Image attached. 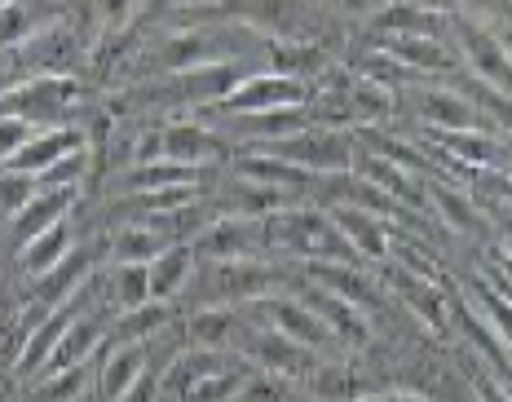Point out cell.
<instances>
[{"instance_id": "cell-1", "label": "cell", "mask_w": 512, "mask_h": 402, "mask_svg": "<svg viewBox=\"0 0 512 402\" xmlns=\"http://www.w3.org/2000/svg\"><path fill=\"white\" fill-rule=\"evenodd\" d=\"M256 380V367L239 349L181 345L159 372L155 402H239Z\"/></svg>"}, {"instance_id": "cell-2", "label": "cell", "mask_w": 512, "mask_h": 402, "mask_svg": "<svg viewBox=\"0 0 512 402\" xmlns=\"http://www.w3.org/2000/svg\"><path fill=\"white\" fill-rule=\"evenodd\" d=\"M296 270L279 266L270 257H256V261H199L195 279L190 288L181 292V301L195 310V305H252L265 301V296H279L283 283H292Z\"/></svg>"}, {"instance_id": "cell-3", "label": "cell", "mask_w": 512, "mask_h": 402, "mask_svg": "<svg viewBox=\"0 0 512 402\" xmlns=\"http://www.w3.org/2000/svg\"><path fill=\"white\" fill-rule=\"evenodd\" d=\"M265 235H270V257H287L296 266H309V261H358L362 266V257L349 248L327 208L292 204L283 213H270Z\"/></svg>"}, {"instance_id": "cell-4", "label": "cell", "mask_w": 512, "mask_h": 402, "mask_svg": "<svg viewBox=\"0 0 512 402\" xmlns=\"http://www.w3.org/2000/svg\"><path fill=\"white\" fill-rule=\"evenodd\" d=\"M256 151H270L279 160L305 168V173H349L358 164V142L354 129H327V124H305L292 137L265 142Z\"/></svg>"}, {"instance_id": "cell-5", "label": "cell", "mask_w": 512, "mask_h": 402, "mask_svg": "<svg viewBox=\"0 0 512 402\" xmlns=\"http://www.w3.org/2000/svg\"><path fill=\"white\" fill-rule=\"evenodd\" d=\"M84 49H89V36H80L71 23H49L36 27L23 45L9 49V62H14L23 76H80Z\"/></svg>"}, {"instance_id": "cell-6", "label": "cell", "mask_w": 512, "mask_h": 402, "mask_svg": "<svg viewBox=\"0 0 512 402\" xmlns=\"http://www.w3.org/2000/svg\"><path fill=\"white\" fill-rule=\"evenodd\" d=\"M398 107H407L429 133H455V129H490L482 111L455 89L451 80H415L398 89Z\"/></svg>"}, {"instance_id": "cell-7", "label": "cell", "mask_w": 512, "mask_h": 402, "mask_svg": "<svg viewBox=\"0 0 512 402\" xmlns=\"http://www.w3.org/2000/svg\"><path fill=\"white\" fill-rule=\"evenodd\" d=\"M314 98V84L301 76H283V71L256 67L248 71L217 107H208L204 115H243V111H283V107H305Z\"/></svg>"}, {"instance_id": "cell-8", "label": "cell", "mask_w": 512, "mask_h": 402, "mask_svg": "<svg viewBox=\"0 0 512 402\" xmlns=\"http://www.w3.org/2000/svg\"><path fill=\"white\" fill-rule=\"evenodd\" d=\"M159 160L190 168H226L234 160V146L204 115H181V120H159Z\"/></svg>"}, {"instance_id": "cell-9", "label": "cell", "mask_w": 512, "mask_h": 402, "mask_svg": "<svg viewBox=\"0 0 512 402\" xmlns=\"http://www.w3.org/2000/svg\"><path fill=\"white\" fill-rule=\"evenodd\" d=\"M186 243L195 248L199 261H256V257H270L265 217H208Z\"/></svg>"}, {"instance_id": "cell-10", "label": "cell", "mask_w": 512, "mask_h": 402, "mask_svg": "<svg viewBox=\"0 0 512 402\" xmlns=\"http://www.w3.org/2000/svg\"><path fill=\"white\" fill-rule=\"evenodd\" d=\"M239 354L248 358L256 372H270V376H279V380H305V376H314L318 372V358H323V354H314V349L296 345L292 336L274 332V327H265V323L256 327L252 319H248V327H243V336H239Z\"/></svg>"}, {"instance_id": "cell-11", "label": "cell", "mask_w": 512, "mask_h": 402, "mask_svg": "<svg viewBox=\"0 0 512 402\" xmlns=\"http://www.w3.org/2000/svg\"><path fill=\"white\" fill-rule=\"evenodd\" d=\"M451 45H455V54H460V67L468 71V76L499 84V89L512 93V58H508L504 40H499V31L455 14L451 18Z\"/></svg>"}, {"instance_id": "cell-12", "label": "cell", "mask_w": 512, "mask_h": 402, "mask_svg": "<svg viewBox=\"0 0 512 402\" xmlns=\"http://www.w3.org/2000/svg\"><path fill=\"white\" fill-rule=\"evenodd\" d=\"M248 314H261V323L265 327H274V332H283V336H292L296 345H305V349H314V354H323V349H345L336 341V332L327 327L323 319H318L314 310L301 301V296H265V301H252V305H243Z\"/></svg>"}, {"instance_id": "cell-13", "label": "cell", "mask_w": 512, "mask_h": 402, "mask_svg": "<svg viewBox=\"0 0 512 402\" xmlns=\"http://www.w3.org/2000/svg\"><path fill=\"white\" fill-rule=\"evenodd\" d=\"M102 252H106V243H76V248H71L49 274L27 279V301H40L45 310H58V305L76 301L84 283L98 274V257H102Z\"/></svg>"}, {"instance_id": "cell-14", "label": "cell", "mask_w": 512, "mask_h": 402, "mask_svg": "<svg viewBox=\"0 0 512 402\" xmlns=\"http://www.w3.org/2000/svg\"><path fill=\"white\" fill-rule=\"evenodd\" d=\"M376 49L398 67H407L415 80H451L455 71H464L455 45L437 36H376Z\"/></svg>"}, {"instance_id": "cell-15", "label": "cell", "mask_w": 512, "mask_h": 402, "mask_svg": "<svg viewBox=\"0 0 512 402\" xmlns=\"http://www.w3.org/2000/svg\"><path fill=\"white\" fill-rule=\"evenodd\" d=\"M181 217V213H177ZM177 217H146V221H115L106 235V257L111 261H133V266H151L164 248H173L181 230L173 226Z\"/></svg>"}, {"instance_id": "cell-16", "label": "cell", "mask_w": 512, "mask_h": 402, "mask_svg": "<svg viewBox=\"0 0 512 402\" xmlns=\"http://www.w3.org/2000/svg\"><path fill=\"white\" fill-rule=\"evenodd\" d=\"M151 367V341H106L93 372V394L102 402H124V394Z\"/></svg>"}, {"instance_id": "cell-17", "label": "cell", "mask_w": 512, "mask_h": 402, "mask_svg": "<svg viewBox=\"0 0 512 402\" xmlns=\"http://www.w3.org/2000/svg\"><path fill=\"white\" fill-rule=\"evenodd\" d=\"M296 274L309 279V283H318V288L345 296V301H354L362 314H380L384 310L380 279L362 270L358 261H309V266H296Z\"/></svg>"}, {"instance_id": "cell-18", "label": "cell", "mask_w": 512, "mask_h": 402, "mask_svg": "<svg viewBox=\"0 0 512 402\" xmlns=\"http://www.w3.org/2000/svg\"><path fill=\"white\" fill-rule=\"evenodd\" d=\"M424 199H429V208L437 213V221H442V226H451L455 235H468V239L495 235V226H490L486 208L477 204V199L468 195L464 186L446 182L442 173H429V177H424Z\"/></svg>"}, {"instance_id": "cell-19", "label": "cell", "mask_w": 512, "mask_h": 402, "mask_svg": "<svg viewBox=\"0 0 512 402\" xmlns=\"http://www.w3.org/2000/svg\"><path fill=\"white\" fill-rule=\"evenodd\" d=\"M84 146H89L84 124H40V129L23 142V151L9 160V168H14V173H27V177H40L45 168L84 151Z\"/></svg>"}, {"instance_id": "cell-20", "label": "cell", "mask_w": 512, "mask_h": 402, "mask_svg": "<svg viewBox=\"0 0 512 402\" xmlns=\"http://www.w3.org/2000/svg\"><path fill=\"white\" fill-rule=\"evenodd\" d=\"M389 288L393 296L402 301V310L411 314V319H420L424 327H433V332H451V296L437 279H424V274H411L402 270L398 261H393L389 270Z\"/></svg>"}, {"instance_id": "cell-21", "label": "cell", "mask_w": 512, "mask_h": 402, "mask_svg": "<svg viewBox=\"0 0 512 402\" xmlns=\"http://www.w3.org/2000/svg\"><path fill=\"white\" fill-rule=\"evenodd\" d=\"M451 327L464 336L468 354L482 358L486 372H495L499 380H512V349L504 345V336L490 327V319L473 301H451Z\"/></svg>"}, {"instance_id": "cell-22", "label": "cell", "mask_w": 512, "mask_h": 402, "mask_svg": "<svg viewBox=\"0 0 512 402\" xmlns=\"http://www.w3.org/2000/svg\"><path fill=\"white\" fill-rule=\"evenodd\" d=\"M349 248L362 257V266H389L393 257V221L380 213H362V208H327Z\"/></svg>"}, {"instance_id": "cell-23", "label": "cell", "mask_w": 512, "mask_h": 402, "mask_svg": "<svg viewBox=\"0 0 512 402\" xmlns=\"http://www.w3.org/2000/svg\"><path fill=\"white\" fill-rule=\"evenodd\" d=\"M296 283H301V288H296V296H301L309 310H314L318 319L332 327L340 345H367V341H371V323H367V314H362L354 301H345V296L318 288V283L301 279V274H296Z\"/></svg>"}, {"instance_id": "cell-24", "label": "cell", "mask_w": 512, "mask_h": 402, "mask_svg": "<svg viewBox=\"0 0 512 402\" xmlns=\"http://www.w3.org/2000/svg\"><path fill=\"white\" fill-rule=\"evenodd\" d=\"M106 341H111V319L98 310H80L76 319L67 323V332H62L58 349L49 354L45 372H62V367H84L93 363V358L106 349Z\"/></svg>"}, {"instance_id": "cell-25", "label": "cell", "mask_w": 512, "mask_h": 402, "mask_svg": "<svg viewBox=\"0 0 512 402\" xmlns=\"http://www.w3.org/2000/svg\"><path fill=\"white\" fill-rule=\"evenodd\" d=\"M451 18L442 9H429L424 0H389L380 14H371V27L380 36H437L451 40Z\"/></svg>"}, {"instance_id": "cell-26", "label": "cell", "mask_w": 512, "mask_h": 402, "mask_svg": "<svg viewBox=\"0 0 512 402\" xmlns=\"http://www.w3.org/2000/svg\"><path fill=\"white\" fill-rule=\"evenodd\" d=\"M181 327V345H204V349H239V336L248 319L230 310V305H195Z\"/></svg>"}, {"instance_id": "cell-27", "label": "cell", "mask_w": 512, "mask_h": 402, "mask_svg": "<svg viewBox=\"0 0 512 402\" xmlns=\"http://www.w3.org/2000/svg\"><path fill=\"white\" fill-rule=\"evenodd\" d=\"M76 204H80V186L36 190L23 213L9 217V235H14V248H18V243H27V239H36L40 230L53 226V221H67L71 213H76Z\"/></svg>"}, {"instance_id": "cell-28", "label": "cell", "mask_w": 512, "mask_h": 402, "mask_svg": "<svg viewBox=\"0 0 512 402\" xmlns=\"http://www.w3.org/2000/svg\"><path fill=\"white\" fill-rule=\"evenodd\" d=\"M71 248H76V217L53 221L49 230H40L36 239H27V243L14 248L18 252V274H23V279H40V274H49Z\"/></svg>"}, {"instance_id": "cell-29", "label": "cell", "mask_w": 512, "mask_h": 402, "mask_svg": "<svg viewBox=\"0 0 512 402\" xmlns=\"http://www.w3.org/2000/svg\"><path fill=\"white\" fill-rule=\"evenodd\" d=\"M98 296L111 314L137 310L151 301V270L133 266V261H111L106 270H98Z\"/></svg>"}, {"instance_id": "cell-30", "label": "cell", "mask_w": 512, "mask_h": 402, "mask_svg": "<svg viewBox=\"0 0 512 402\" xmlns=\"http://www.w3.org/2000/svg\"><path fill=\"white\" fill-rule=\"evenodd\" d=\"M195 248H190L186 239H177L173 248H164L159 257L151 261V301H181V292L190 288V279H195Z\"/></svg>"}, {"instance_id": "cell-31", "label": "cell", "mask_w": 512, "mask_h": 402, "mask_svg": "<svg viewBox=\"0 0 512 402\" xmlns=\"http://www.w3.org/2000/svg\"><path fill=\"white\" fill-rule=\"evenodd\" d=\"M137 5H142V0H67L62 9H80L84 23L98 31V40H111V36H124L128 31Z\"/></svg>"}, {"instance_id": "cell-32", "label": "cell", "mask_w": 512, "mask_h": 402, "mask_svg": "<svg viewBox=\"0 0 512 402\" xmlns=\"http://www.w3.org/2000/svg\"><path fill=\"white\" fill-rule=\"evenodd\" d=\"M468 301L477 305V310L490 319V327H495L499 336H504V345L512 349V296H504V292H495L490 283L477 274L473 283H468Z\"/></svg>"}, {"instance_id": "cell-33", "label": "cell", "mask_w": 512, "mask_h": 402, "mask_svg": "<svg viewBox=\"0 0 512 402\" xmlns=\"http://www.w3.org/2000/svg\"><path fill=\"white\" fill-rule=\"evenodd\" d=\"M36 190H40L36 177L14 173V168H0V213H5V217L23 213V208L31 204V195H36Z\"/></svg>"}, {"instance_id": "cell-34", "label": "cell", "mask_w": 512, "mask_h": 402, "mask_svg": "<svg viewBox=\"0 0 512 402\" xmlns=\"http://www.w3.org/2000/svg\"><path fill=\"white\" fill-rule=\"evenodd\" d=\"M455 14H464V18H473V23H482L490 31H504L512 27V0H460V9Z\"/></svg>"}, {"instance_id": "cell-35", "label": "cell", "mask_w": 512, "mask_h": 402, "mask_svg": "<svg viewBox=\"0 0 512 402\" xmlns=\"http://www.w3.org/2000/svg\"><path fill=\"white\" fill-rule=\"evenodd\" d=\"M31 133H36V124L23 120V115H0V168H9V160L23 151Z\"/></svg>"}, {"instance_id": "cell-36", "label": "cell", "mask_w": 512, "mask_h": 402, "mask_svg": "<svg viewBox=\"0 0 512 402\" xmlns=\"http://www.w3.org/2000/svg\"><path fill=\"white\" fill-rule=\"evenodd\" d=\"M18 80H27V76H23V71H18V67H14V62H9V58H5V62H0V98H5V93H9V89H14V84H18Z\"/></svg>"}, {"instance_id": "cell-37", "label": "cell", "mask_w": 512, "mask_h": 402, "mask_svg": "<svg viewBox=\"0 0 512 402\" xmlns=\"http://www.w3.org/2000/svg\"><path fill=\"white\" fill-rule=\"evenodd\" d=\"M380 402H433V398L411 394V389H389V394H380Z\"/></svg>"}, {"instance_id": "cell-38", "label": "cell", "mask_w": 512, "mask_h": 402, "mask_svg": "<svg viewBox=\"0 0 512 402\" xmlns=\"http://www.w3.org/2000/svg\"><path fill=\"white\" fill-rule=\"evenodd\" d=\"M195 5H208V0H159L164 14H173V9H195Z\"/></svg>"}, {"instance_id": "cell-39", "label": "cell", "mask_w": 512, "mask_h": 402, "mask_svg": "<svg viewBox=\"0 0 512 402\" xmlns=\"http://www.w3.org/2000/svg\"><path fill=\"white\" fill-rule=\"evenodd\" d=\"M504 173L512 177V137H508V142H504Z\"/></svg>"}, {"instance_id": "cell-40", "label": "cell", "mask_w": 512, "mask_h": 402, "mask_svg": "<svg viewBox=\"0 0 512 402\" xmlns=\"http://www.w3.org/2000/svg\"><path fill=\"white\" fill-rule=\"evenodd\" d=\"M499 40H504V49H508V58H512V27L504 31V36H499Z\"/></svg>"}, {"instance_id": "cell-41", "label": "cell", "mask_w": 512, "mask_h": 402, "mask_svg": "<svg viewBox=\"0 0 512 402\" xmlns=\"http://www.w3.org/2000/svg\"><path fill=\"white\" fill-rule=\"evenodd\" d=\"M358 402H380V394H376V398H358Z\"/></svg>"}, {"instance_id": "cell-42", "label": "cell", "mask_w": 512, "mask_h": 402, "mask_svg": "<svg viewBox=\"0 0 512 402\" xmlns=\"http://www.w3.org/2000/svg\"><path fill=\"white\" fill-rule=\"evenodd\" d=\"M5 5H14V0H0V9H5Z\"/></svg>"}, {"instance_id": "cell-43", "label": "cell", "mask_w": 512, "mask_h": 402, "mask_svg": "<svg viewBox=\"0 0 512 402\" xmlns=\"http://www.w3.org/2000/svg\"><path fill=\"white\" fill-rule=\"evenodd\" d=\"M508 394H512V380H508Z\"/></svg>"}]
</instances>
